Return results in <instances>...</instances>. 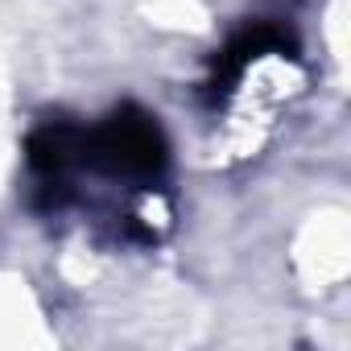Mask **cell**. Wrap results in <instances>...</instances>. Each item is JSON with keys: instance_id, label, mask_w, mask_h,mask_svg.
I'll return each instance as SVG.
<instances>
[{"instance_id": "cell-1", "label": "cell", "mask_w": 351, "mask_h": 351, "mask_svg": "<svg viewBox=\"0 0 351 351\" xmlns=\"http://www.w3.org/2000/svg\"><path fill=\"white\" fill-rule=\"evenodd\" d=\"M165 165H169L165 132L157 116H149L145 108L124 104L95 128H83L79 169L87 173H99V178L124 186H157Z\"/></svg>"}]
</instances>
